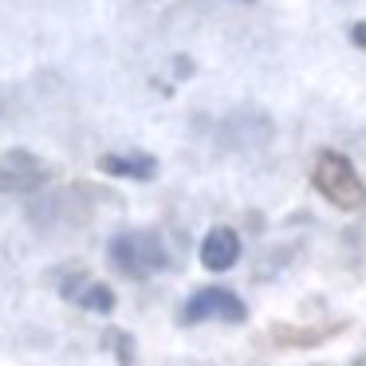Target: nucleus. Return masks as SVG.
I'll list each match as a JSON object with an SVG mask.
<instances>
[{
	"label": "nucleus",
	"mask_w": 366,
	"mask_h": 366,
	"mask_svg": "<svg viewBox=\"0 0 366 366\" xmlns=\"http://www.w3.org/2000/svg\"><path fill=\"white\" fill-rule=\"evenodd\" d=\"M99 169L111 177H134V182H150L154 174H158V162L146 158V154H107L103 162H99Z\"/></svg>",
	"instance_id": "obj_5"
},
{
	"label": "nucleus",
	"mask_w": 366,
	"mask_h": 366,
	"mask_svg": "<svg viewBox=\"0 0 366 366\" xmlns=\"http://www.w3.org/2000/svg\"><path fill=\"white\" fill-rule=\"evenodd\" d=\"M311 185H315V189L323 193V197L331 201L335 209H342V213H355V209L366 205V185H362V177H358L355 162H350L347 154H339V150H323V154L315 158Z\"/></svg>",
	"instance_id": "obj_1"
},
{
	"label": "nucleus",
	"mask_w": 366,
	"mask_h": 366,
	"mask_svg": "<svg viewBox=\"0 0 366 366\" xmlns=\"http://www.w3.org/2000/svg\"><path fill=\"white\" fill-rule=\"evenodd\" d=\"M237 260H240V237H237V229H229V224L209 229L205 240H201V264H205L209 272H229Z\"/></svg>",
	"instance_id": "obj_4"
},
{
	"label": "nucleus",
	"mask_w": 366,
	"mask_h": 366,
	"mask_svg": "<svg viewBox=\"0 0 366 366\" xmlns=\"http://www.w3.org/2000/svg\"><path fill=\"white\" fill-rule=\"evenodd\" d=\"M64 292L87 311H99V315H111L114 311V292L107 284H99V280H79V284H67Z\"/></svg>",
	"instance_id": "obj_6"
},
{
	"label": "nucleus",
	"mask_w": 366,
	"mask_h": 366,
	"mask_svg": "<svg viewBox=\"0 0 366 366\" xmlns=\"http://www.w3.org/2000/svg\"><path fill=\"white\" fill-rule=\"evenodd\" d=\"M350 36H355L358 48H366V24H355V28H350Z\"/></svg>",
	"instance_id": "obj_8"
},
{
	"label": "nucleus",
	"mask_w": 366,
	"mask_h": 366,
	"mask_svg": "<svg viewBox=\"0 0 366 366\" xmlns=\"http://www.w3.org/2000/svg\"><path fill=\"white\" fill-rule=\"evenodd\" d=\"M107 256H111V264L130 280H146V276H154V272H162L169 264V252H166V244H162V237L150 229L119 232V237L111 240V248H107Z\"/></svg>",
	"instance_id": "obj_2"
},
{
	"label": "nucleus",
	"mask_w": 366,
	"mask_h": 366,
	"mask_svg": "<svg viewBox=\"0 0 366 366\" xmlns=\"http://www.w3.org/2000/svg\"><path fill=\"white\" fill-rule=\"evenodd\" d=\"M248 307L229 287H201L182 307V323H244Z\"/></svg>",
	"instance_id": "obj_3"
},
{
	"label": "nucleus",
	"mask_w": 366,
	"mask_h": 366,
	"mask_svg": "<svg viewBox=\"0 0 366 366\" xmlns=\"http://www.w3.org/2000/svg\"><path fill=\"white\" fill-rule=\"evenodd\" d=\"M355 366H366V358H358V362H355Z\"/></svg>",
	"instance_id": "obj_9"
},
{
	"label": "nucleus",
	"mask_w": 366,
	"mask_h": 366,
	"mask_svg": "<svg viewBox=\"0 0 366 366\" xmlns=\"http://www.w3.org/2000/svg\"><path fill=\"white\" fill-rule=\"evenodd\" d=\"M342 327H319V331H292L287 323H276L272 327V339L280 342V347H315V342H323L327 335H339Z\"/></svg>",
	"instance_id": "obj_7"
}]
</instances>
